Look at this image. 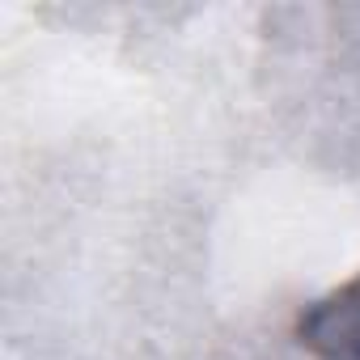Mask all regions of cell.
Segmentation results:
<instances>
[{"instance_id": "1", "label": "cell", "mask_w": 360, "mask_h": 360, "mask_svg": "<svg viewBox=\"0 0 360 360\" xmlns=\"http://www.w3.org/2000/svg\"><path fill=\"white\" fill-rule=\"evenodd\" d=\"M301 339L318 360H360V276L305 314Z\"/></svg>"}]
</instances>
